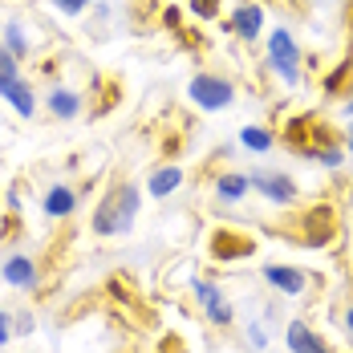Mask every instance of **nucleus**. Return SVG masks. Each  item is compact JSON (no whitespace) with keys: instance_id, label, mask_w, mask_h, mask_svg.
I'll return each mask as SVG.
<instances>
[{"instance_id":"obj_1","label":"nucleus","mask_w":353,"mask_h":353,"mask_svg":"<svg viewBox=\"0 0 353 353\" xmlns=\"http://www.w3.org/2000/svg\"><path fill=\"white\" fill-rule=\"evenodd\" d=\"M139 208H142V191L134 183H114L106 195L98 199V208L90 215V232L98 240H114V236H126L139 219Z\"/></svg>"},{"instance_id":"obj_2","label":"nucleus","mask_w":353,"mask_h":353,"mask_svg":"<svg viewBox=\"0 0 353 353\" xmlns=\"http://www.w3.org/2000/svg\"><path fill=\"white\" fill-rule=\"evenodd\" d=\"M187 98L199 110H208V114H219V110H228L236 102V85L223 73H195L187 81Z\"/></svg>"},{"instance_id":"obj_3","label":"nucleus","mask_w":353,"mask_h":353,"mask_svg":"<svg viewBox=\"0 0 353 353\" xmlns=\"http://www.w3.org/2000/svg\"><path fill=\"white\" fill-rule=\"evenodd\" d=\"M268 70L281 81H288V85L301 81V45H296V37L288 29H272L268 33Z\"/></svg>"},{"instance_id":"obj_4","label":"nucleus","mask_w":353,"mask_h":353,"mask_svg":"<svg viewBox=\"0 0 353 353\" xmlns=\"http://www.w3.org/2000/svg\"><path fill=\"white\" fill-rule=\"evenodd\" d=\"M252 191L264 195V199L276 203V208H292V203H296V183H292L288 171H268V167H260V171L252 175Z\"/></svg>"},{"instance_id":"obj_5","label":"nucleus","mask_w":353,"mask_h":353,"mask_svg":"<svg viewBox=\"0 0 353 353\" xmlns=\"http://www.w3.org/2000/svg\"><path fill=\"white\" fill-rule=\"evenodd\" d=\"M191 288H195L199 305L208 309V321H212V325H219V329H228V325L236 321V309H232V301L223 296V288H219V284H212V281H195Z\"/></svg>"},{"instance_id":"obj_6","label":"nucleus","mask_w":353,"mask_h":353,"mask_svg":"<svg viewBox=\"0 0 353 353\" xmlns=\"http://www.w3.org/2000/svg\"><path fill=\"white\" fill-rule=\"evenodd\" d=\"M223 29H232V33L248 41V45H256L260 33H264V4H256V0H244L236 12H232V21L223 25Z\"/></svg>"},{"instance_id":"obj_7","label":"nucleus","mask_w":353,"mask_h":353,"mask_svg":"<svg viewBox=\"0 0 353 353\" xmlns=\"http://www.w3.org/2000/svg\"><path fill=\"white\" fill-rule=\"evenodd\" d=\"M260 276L272 284L281 296H301V292L309 288V272H305V268H296V264H264V272H260Z\"/></svg>"},{"instance_id":"obj_8","label":"nucleus","mask_w":353,"mask_h":353,"mask_svg":"<svg viewBox=\"0 0 353 353\" xmlns=\"http://www.w3.org/2000/svg\"><path fill=\"white\" fill-rule=\"evenodd\" d=\"M77 203H81V191L73 183H53L45 191V199H41V212L49 215V219H70L77 212Z\"/></svg>"},{"instance_id":"obj_9","label":"nucleus","mask_w":353,"mask_h":353,"mask_svg":"<svg viewBox=\"0 0 353 353\" xmlns=\"http://www.w3.org/2000/svg\"><path fill=\"white\" fill-rule=\"evenodd\" d=\"M37 260L33 256H25V252H12L8 260H4V268H0V281L8 284V288H21V292H29L37 288Z\"/></svg>"},{"instance_id":"obj_10","label":"nucleus","mask_w":353,"mask_h":353,"mask_svg":"<svg viewBox=\"0 0 353 353\" xmlns=\"http://www.w3.org/2000/svg\"><path fill=\"white\" fill-rule=\"evenodd\" d=\"M284 345H288V353H329L325 337L309 321H288L284 325Z\"/></svg>"},{"instance_id":"obj_11","label":"nucleus","mask_w":353,"mask_h":353,"mask_svg":"<svg viewBox=\"0 0 353 353\" xmlns=\"http://www.w3.org/2000/svg\"><path fill=\"white\" fill-rule=\"evenodd\" d=\"M45 110H49V118H57V122H73L81 110H85V98L70 90V85H53L49 94H45Z\"/></svg>"},{"instance_id":"obj_12","label":"nucleus","mask_w":353,"mask_h":353,"mask_svg":"<svg viewBox=\"0 0 353 353\" xmlns=\"http://www.w3.org/2000/svg\"><path fill=\"white\" fill-rule=\"evenodd\" d=\"M0 98L17 110L21 118H33L37 114V94H33V85H29V77H17V81L0 85Z\"/></svg>"},{"instance_id":"obj_13","label":"nucleus","mask_w":353,"mask_h":353,"mask_svg":"<svg viewBox=\"0 0 353 353\" xmlns=\"http://www.w3.org/2000/svg\"><path fill=\"white\" fill-rule=\"evenodd\" d=\"M179 187H183V167L175 163H167V167H154L150 179H146V191L154 195V199H167V195H175Z\"/></svg>"},{"instance_id":"obj_14","label":"nucleus","mask_w":353,"mask_h":353,"mask_svg":"<svg viewBox=\"0 0 353 353\" xmlns=\"http://www.w3.org/2000/svg\"><path fill=\"white\" fill-rule=\"evenodd\" d=\"M248 252H252V240H248V236H236L232 228L215 232V240H212L215 260H240V256H248Z\"/></svg>"},{"instance_id":"obj_15","label":"nucleus","mask_w":353,"mask_h":353,"mask_svg":"<svg viewBox=\"0 0 353 353\" xmlns=\"http://www.w3.org/2000/svg\"><path fill=\"white\" fill-rule=\"evenodd\" d=\"M248 191H252V175H240V171H228V175L215 179V195L223 203H240Z\"/></svg>"},{"instance_id":"obj_16","label":"nucleus","mask_w":353,"mask_h":353,"mask_svg":"<svg viewBox=\"0 0 353 353\" xmlns=\"http://www.w3.org/2000/svg\"><path fill=\"white\" fill-rule=\"evenodd\" d=\"M240 146L264 154V150H272V146H276V134H272L268 126H244V130H240Z\"/></svg>"},{"instance_id":"obj_17","label":"nucleus","mask_w":353,"mask_h":353,"mask_svg":"<svg viewBox=\"0 0 353 353\" xmlns=\"http://www.w3.org/2000/svg\"><path fill=\"white\" fill-rule=\"evenodd\" d=\"M350 73H353V57H345V61H337V70H329L321 77V90H325V94H341L345 81H350Z\"/></svg>"},{"instance_id":"obj_18","label":"nucleus","mask_w":353,"mask_h":353,"mask_svg":"<svg viewBox=\"0 0 353 353\" xmlns=\"http://www.w3.org/2000/svg\"><path fill=\"white\" fill-rule=\"evenodd\" d=\"M4 49L17 57V61H29V37L21 33V25L12 21V25H4Z\"/></svg>"},{"instance_id":"obj_19","label":"nucleus","mask_w":353,"mask_h":353,"mask_svg":"<svg viewBox=\"0 0 353 353\" xmlns=\"http://www.w3.org/2000/svg\"><path fill=\"white\" fill-rule=\"evenodd\" d=\"M309 163H321V167H329V171H337V167L345 163V150H341L337 142H333V146H321V150L313 154V159H309Z\"/></svg>"},{"instance_id":"obj_20","label":"nucleus","mask_w":353,"mask_h":353,"mask_svg":"<svg viewBox=\"0 0 353 353\" xmlns=\"http://www.w3.org/2000/svg\"><path fill=\"white\" fill-rule=\"evenodd\" d=\"M17 77H25V73H21V61L0 45V85H8V81H17Z\"/></svg>"},{"instance_id":"obj_21","label":"nucleus","mask_w":353,"mask_h":353,"mask_svg":"<svg viewBox=\"0 0 353 353\" xmlns=\"http://www.w3.org/2000/svg\"><path fill=\"white\" fill-rule=\"evenodd\" d=\"M90 4H98V0H49V8L61 12V17H81Z\"/></svg>"},{"instance_id":"obj_22","label":"nucleus","mask_w":353,"mask_h":353,"mask_svg":"<svg viewBox=\"0 0 353 353\" xmlns=\"http://www.w3.org/2000/svg\"><path fill=\"white\" fill-rule=\"evenodd\" d=\"M187 8H191V17H199V21H215V17H219V0H187Z\"/></svg>"},{"instance_id":"obj_23","label":"nucleus","mask_w":353,"mask_h":353,"mask_svg":"<svg viewBox=\"0 0 353 353\" xmlns=\"http://www.w3.org/2000/svg\"><path fill=\"white\" fill-rule=\"evenodd\" d=\"M12 337H17V333H12V313H8V309H0V350H4Z\"/></svg>"},{"instance_id":"obj_24","label":"nucleus","mask_w":353,"mask_h":353,"mask_svg":"<svg viewBox=\"0 0 353 353\" xmlns=\"http://www.w3.org/2000/svg\"><path fill=\"white\" fill-rule=\"evenodd\" d=\"M179 25H183V12H179L175 4H167V8H163V29L179 33Z\"/></svg>"},{"instance_id":"obj_25","label":"nucleus","mask_w":353,"mask_h":353,"mask_svg":"<svg viewBox=\"0 0 353 353\" xmlns=\"http://www.w3.org/2000/svg\"><path fill=\"white\" fill-rule=\"evenodd\" d=\"M33 329H37L33 313H21V317L12 321V333H17V337H29V333H33Z\"/></svg>"},{"instance_id":"obj_26","label":"nucleus","mask_w":353,"mask_h":353,"mask_svg":"<svg viewBox=\"0 0 353 353\" xmlns=\"http://www.w3.org/2000/svg\"><path fill=\"white\" fill-rule=\"evenodd\" d=\"M248 341H252L256 350H264V345H268V333H264V325H256V321H252V325H248Z\"/></svg>"},{"instance_id":"obj_27","label":"nucleus","mask_w":353,"mask_h":353,"mask_svg":"<svg viewBox=\"0 0 353 353\" xmlns=\"http://www.w3.org/2000/svg\"><path fill=\"white\" fill-rule=\"evenodd\" d=\"M345 150H350V154H353V126H350V130H345Z\"/></svg>"},{"instance_id":"obj_28","label":"nucleus","mask_w":353,"mask_h":353,"mask_svg":"<svg viewBox=\"0 0 353 353\" xmlns=\"http://www.w3.org/2000/svg\"><path fill=\"white\" fill-rule=\"evenodd\" d=\"M345 329H350V333H353V305H350V309H345Z\"/></svg>"},{"instance_id":"obj_29","label":"nucleus","mask_w":353,"mask_h":353,"mask_svg":"<svg viewBox=\"0 0 353 353\" xmlns=\"http://www.w3.org/2000/svg\"><path fill=\"white\" fill-rule=\"evenodd\" d=\"M345 114H350V118H353V94H350V102H345Z\"/></svg>"}]
</instances>
